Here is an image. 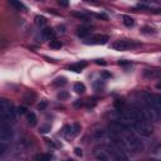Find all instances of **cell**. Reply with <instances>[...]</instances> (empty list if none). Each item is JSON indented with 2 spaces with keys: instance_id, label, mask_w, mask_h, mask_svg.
Instances as JSON below:
<instances>
[{
  "instance_id": "cell-22",
  "label": "cell",
  "mask_w": 161,
  "mask_h": 161,
  "mask_svg": "<svg viewBox=\"0 0 161 161\" xmlns=\"http://www.w3.org/2000/svg\"><path fill=\"white\" fill-rule=\"evenodd\" d=\"M11 5H14V6H16L18 9H25V5L23 4V3H20V1H14V0H11V1H9Z\"/></svg>"
},
{
  "instance_id": "cell-32",
  "label": "cell",
  "mask_w": 161,
  "mask_h": 161,
  "mask_svg": "<svg viewBox=\"0 0 161 161\" xmlns=\"http://www.w3.org/2000/svg\"><path fill=\"white\" fill-rule=\"evenodd\" d=\"M96 63H97V64H102V65L106 64V62H103V60H96Z\"/></svg>"
},
{
  "instance_id": "cell-4",
  "label": "cell",
  "mask_w": 161,
  "mask_h": 161,
  "mask_svg": "<svg viewBox=\"0 0 161 161\" xmlns=\"http://www.w3.org/2000/svg\"><path fill=\"white\" fill-rule=\"evenodd\" d=\"M135 45H136L135 43L128 42V40H116L112 44V48L116 49V50H126V49H130V48H132Z\"/></svg>"
},
{
  "instance_id": "cell-19",
  "label": "cell",
  "mask_w": 161,
  "mask_h": 161,
  "mask_svg": "<svg viewBox=\"0 0 161 161\" xmlns=\"http://www.w3.org/2000/svg\"><path fill=\"white\" fill-rule=\"evenodd\" d=\"M34 98H35V93H33V92H29V93H26V94L24 96V99H25L26 102H29V103H31V102L34 101Z\"/></svg>"
},
{
  "instance_id": "cell-1",
  "label": "cell",
  "mask_w": 161,
  "mask_h": 161,
  "mask_svg": "<svg viewBox=\"0 0 161 161\" xmlns=\"http://www.w3.org/2000/svg\"><path fill=\"white\" fill-rule=\"evenodd\" d=\"M126 145H127V148L133 153H140L143 150L142 141L135 135H128L126 137Z\"/></svg>"
},
{
  "instance_id": "cell-24",
  "label": "cell",
  "mask_w": 161,
  "mask_h": 161,
  "mask_svg": "<svg viewBox=\"0 0 161 161\" xmlns=\"http://www.w3.org/2000/svg\"><path fill=\"white\" fill-rule=\"evenodd\" d=\"M58 98H60V99H65V98H68V92H65V91H60V92L58 93Z\"/></svg>"
},
{
  "instance_id": "cell-8",
  "label": "cell",
  "mask_w": 161,
  "mask_h": 161,
  "mask_svg": "<svg viewBox=\"0 0 161 161\" xmlns=\"http://www.w3.org/2000/svg\"><path fill=\"white\" fill-rule=\"evenodd\" d=\"M14 107H13V104L10 103V102H8V101H5V99H0V113H4V112H6V111H10V109H13Z\"/></svg>"
},
{
  "instance_id": "cell-6",
  "label": "cell",
  "mask_w": 161,
  "mask_h": 161,
  "mask_svg": "<svg viewBox=\"0 0 161 161\" xmlns=\"http://www.w3.org/2000/svg\"><path fill=\"white\" fill-rule=\"evenodd\" d=\"M13 135H14V132H13L11 127L5 126V125H1L0 126V141L10 140L13 137Z\"/></svg>"
},
{
  "instance_id": "cell-16",
  "label": "cell",
  "mask_w": 161,
  "mask_h": 161,
  "mask_svg": "<svg viewBox=\"0 0 161 161\" xmlns=\"http://www.w3.org/2000/svg\"><path fill=\"white\" fill-rule=\"evenodd\" d=\"M67 83V79H65V77H58L57 79H54V82H53V86H55V87H60V86H64Z\"/></svg>"
},
{
  "instance_id": "cell-5",
  "label": "cell",
  "mask_w": 161,
  "mask_h": 161,
  "mask_svg": "<svg viewBox=\"0 0 161 161\" xmlns=\"http://www.w3.org/2000/svg\"><path fill=\"white\" fill-rule=\"evenodd\" d=\"M108 40H109V36H108V35H104V34H96V35H92L87 43H88V44H102V45H103V44H106Z\"/></svg>"
},
{
  "instance_id": "cell-3",
  "label": "cell",
  "mask_w": 161,
  "mask_h": 161,
  "mask_svg": "<svg viewBox=\"0 0 161 161\" xmlns=\"http://www.w3.org/2000/svg\"><path fill=\"white\" fill-rule=\"evenodd\" d=\"M94 158L97 161H111L113 158V151L109 150V148H106V147H99V148H96L94 152Z\"/></svg>"
},
{
  "instance_id": "cell-33",
  "label": "cell",
  "mask_w": 161,
  "mask_h": 161,
  "mask_svg": "<svg viewBox=\"0 0 161 161\" xmlns=\"http://www.w3.org/2000/svg\"><path fill=\"white\" fill-rule=\"evenodd\" d=\"M102 75H103V77H111V74H109V73H106V72H103Z\"/></svg>"
},
{
  "instance_id": "cell-9",
  "label": "cell",
  "mask_w": 161,
  "mask_h": 161,
  "mask_svg": "<svg viewBox=\"0 0 161 161\" xmlns=\"http://www.w3.org/2000/svg\"><path fill=\"white\" fill-rule=\"evenodd\" d=\"M91 34V29L88 26H79L77 30V35L79 38H87Z\"/></svg>"
},
{
  "instance_id": "cell-30",
  "label": "cell",
  "mask_w": 161,
  "mask_h": 161,
  "mask_svg": "<svg viewBox=\"0 0 161 161\" xmlns=\"http://www.w3.org/2000/svg\"><path fill=\"white\" fill-rule=\"evenodd\" d=\"M45 106H47V103L45 102H42V103H39V109H43V108H45Z\"/></svg>"
},
{
  "instance_id": "cell-34",
  "label": "cell",
  "mask_w": 161,
  "mask_h": 161,
  "mask_svg": "<svg viewBox=\"0 0 161 161\" xmlns=\"http://www.w3.org/2000/svg\"><path fill=\"white\" fill-rule=\"evenodd\" d=\"M64 161H73V160H64Z\"/></svg>"
},
{
  "instance_id": "cell-14",
  "label": "cell",
  "mask_w": 161,
  "mask_h": 161,
  "mask_svg": "<svg viewBox=\"0 0 161 161\" xmlns=\"http://www.w3.org/2000/svg\"><path fill=\"white\" fill-rule=\"evenodd\" d=\"M73 89H74V92H75V93H84V92H86V86H84L83 83L78 82V83H75V84H74Z\"/></svg>"
},
{
  "instance_id": "cell-29",
  "label": "cell",
  "mask_w": 161,
  "mask_h": 161,
  "mask_svg": "<svg viewBox=\"0 0 161 161\" xmlns=\"http://www.w3.org/2000/svg\"><path fill=\"white\" fill-rule=\"evenodd\" d=\"M49 130H50V127H49V126H44V127H42V128H40V131H42V132H44V133H45V132H48Z\"/></svg>"
},
{
  "instance_id": "cell-2",
  "label": "cell",
  "mask_w": 161,
  "mask_h": 161,
  "mask_svg": "<svg viewBox=\"0 0 161 161\" xmlns=\"http://www.w3.org/2000/svg\"><path fill=\"white\" fill-rule=\"evenodd\" d=\"M135 128L136 131L143 136V137H150L152 133H153V126L151 125V122H148L147 119H142L140 122H137L135 125Z\"/></svg>"
},
{
  "instance_id": "cell-25",
  "label": "cell",
  "mask_w": 161,
  "mask_h": 161,
  "mask_svg": "<svg viewBox=\"0 0 161 161\" xmlns=\"http://www.w3.org/2000/svg\"><path fill=\"white\" fill-rule=\"evenodd\" d=\"M72 127H73V132H74L75 135L80 132V128H82V127H80V125H79V123H74Z\"/></svg>"
},
{
  "instance_id": "cell-26",
  "label": "cell",
  "mask_w": 161,
  "mask_h": 161,
  "mask_svg": "<svg viewBox=\"0 0 161 161\" xmlns=\"http://www.w3.org/2000/svg\"><path fill=\"white\" fill-rule=\"evenodd\" d=\"M141 31H142V33H145V34H150V33H153V28H150V26H143Z\"/></svg>"
},
{
  "instance_id": "cell-10",
  "label": "cell",
  "mask_w": 161,
  "mask_h": 161,
  "mask_svg": "<svg viewBox=\"0 0 161 161\" xmlns=\"http://www.w3.org/2000/svg\"><path fill=\"white\" fill-rule=\"evenodd\" d=\"M86 65H87V63H86V62H82V63H74V64L69 65V69H70V70H73V72L79 73V72H80Z\"/></svg>"
},
{
  "instance_id": "cell-15",
  "label": "cell",
  "mask_w": 161,
  "mask_h": 161,
  "mask_svg": "<svg viewBox=\"0 0 161 161\" xmlns=\"http://www.w3.org/2000/svg\"><path fill=\"white\" fill-rule=\"evenodd\" d=\"M53 35V29L52 28H44L42 30V36L44 39H50V36Z\"/></svg>"
},
{
  "instance_id": "cell-21",
  "label": "cell",
  "mask_w": 161,
  "mask_h": 161,
  "mask_svg": "<svg viewBox=\"0 0 161 161\" xmlns=\"http://www.w3.org/2000/svg\"><path fill=\"white\" fill-rule=\"evenodd\" d=\"M26 107H24V106H19V107H16L15 108V113L16 114H25L26 113Z\"/></svg>"
},
{
  "instance_id": "cell-27",
  "label": "cell",
  "mask_w": 161,
  "mask_h": 161,
  "mask_svg": "<svg viewBox=\"0 0 161 161\" xmlns=\"http://www.w3.org/2000/svg\"><path fill=\"white\" fill-rule=\"evenodd\" d=\"M74 153H75L77 156H80V157H82L83 151H82V148H79V147H75V148H74Z\"/></svg>"
},
{
  "instance_id": "cell-31",
  "label": "cell",
  "mask_w": 161,
  "mask_h": 161,
  "mask_svg": "<svg viewBox=\"0 0 161 161\" xmlns=\"http://www.w3.org/2000/svg\"><path fill=\"white\" fill-rule=\"evenodd\" d=\"M59 4L63 5V6H68V3L67 1H59Z\"/></svg>"
},
{
  "instance_id": "cell-28",
  "label": "cell",
  "mask_w": 161,
  "mask_h": 161,
  "mask_svg": "<svg viewBox=\"0 0 161 161\" xmlns=\"http://www.w3.org/2000/svg\"><path fill=\"white\" fill-rule=\"evenodd\" d=\"M73 15L77 16V18H80V19H87V15H84L82 13H73Z\"/></svg>"
},
{
  "instance_id": "cell-13",
  "label": "cell",
  "mask_w": 161,
  "mask_h": 161,
  "mask_svg": "<svg viewBox=\"0 0 161 161\" xmlns=\"http://www.w3.org/2000/svg\"><path fill=\"white\" fill-rule=\"evenodd\" d=\"M26 119H28V123H29L30 126H35V125H36V121H38L36 114H35L34 112H29V113L26 114Z\"/></svg>"
},
{
  "instance_id": "cell-20",
  "label": "cell",
  "mask_w": 161,
  "mask_h": 161,
  "mask_svg": "<svg viewBox=\"0 0 161 161\" xmlns=\"http://www.w3.org/2000/svg\"><path fill=\"white\" fill-rule=\"evenodd\" d=\"M35 23L38 24V25H45V23H47V19L44 18V16H35Z\"/></svg>"
},
{
  "instance_id": "cell-18",
  "label": "cell",
  "mask_w": 161,
  "mask_h": 161,
  "mask_svg": "<svg viewBox=\"0 0 161 161\" xmlns=\"http://www.w3.org/2000/svg\"><path fill=\"white\" fill-rule=\"evenodd\" d=\"M49 47L52 49H60L62 48V42L60 40H52L49 43Z\"/></svg>"
},
{
  "instance_id": "cell-12",
  "label": "cell",
  "mask_w": 161,
  "mask_h": 161,
  "mask_svg": "<svg viewBox=\"0 0 161 161\" xmlns=\"http://www.w3.org/2000/svg\"><path fill=\"white\" fill-rule=\"evenodd\" d=\"M52 156L49 153H38V155H34L33 160L34 161H50Z\"/></svg>"
},
{
  "instance_id": "cell-23",
  "label": "cell",
  "mask_w": 161,
  "mask_h": 161,
  "mask_svg": "<svg viewBox=\"0 0 161 161\" xmlns=\"http://www.w3.org/2000/svg\"><path fill=\"white\" fill-rule=\"evenodd\" d=\"M8 151V145L4 142H0V155H4Z\"/></svg>"
},
{
  "instance_id": "cell-7",
  "label": "cell",
  "mask_w": 161,
  "mask_h": 161,
  "mask_svg": "<svg viewBox=\"0 0 161 161\" xmlns=\"http://www.w3.org/2000/svg\"><path fill=\"white\" fill-rule=\"evenodd\" d=\"M108 128H109V132L111 133H119V132L125 131L127 127L123 126L122 123H119L118 121H116V122H111L109 126H108Z\"/></svg>"
},
{
  "instance_id": "cell-17",
  "label": "cell",
  "mask_w": 161,
  "mask_h": 161,
  "mask_svg": "<svg viewBox=\"0 0 161 161\" xmlns=\"http://www.w3.org/2000/svg\"><path fill=\"white\" fill-rule=\"evenodd\" d=\"M133 19L131 18V16H128V15H123V24L127 26V28H131V26H133Z\"/></svg>"
},
{
  "instance_id": "cell-11",
  "label": "cell",
  "mask_w": 161,
  "mask_h": 161,
  "mask_svg": "<svg viewBox=\"0 0 161 161\" xmlns=\"http://www.w3.org/2000/svg\"><path fill=\"white\" fill-rule=\"evenodd\" d=\"M62 132H63V135L67 137V138H70V137H73L75 133L73 132V127L72 126H69V125H67V126H64L63 127V130H62Z\"/></svg>"
}]
</instances>
